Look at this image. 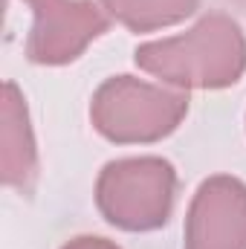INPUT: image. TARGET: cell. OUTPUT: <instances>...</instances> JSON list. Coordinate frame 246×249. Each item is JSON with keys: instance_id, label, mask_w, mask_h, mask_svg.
Wrapping results in <instances>:
<instances>
[{"instance_id": "5", "label": "cell", "mask_w": 246, "mask_h": 249, "mask_svg": "<svg viewBox=\"0 0 246 249\" xmlns=\"http://www.w3.org/2000/svg\"><path fill=\"white\" fill-rule=\"evenodd\" d=\"M183 249H246V183L214 174L194 191Z\"/></svg>"}, {"instance_id": "6", "label": "cell", "mask_w": 246, "mask_h": 249, "mask_svg": "<svg viewBox=\"0 0 246 249\" xmlns=\"http://www.w3.org/2000/svg\"><path fill=\"white\" fill-rule=\"evenodd\" d=\"M0 177L3 186L29 194L38 183V142L29 124L26 99L15 81L3 84L0 105Z\"/></svg>"}, {"instance_id": "4", "label": "cell", "mask_w": 246, "mask_h": 249, "mask_svg": "<svg viewBox=\"0 0 246 249\" xmlns=\"http://www.w3.org/2000/svg\"><path fill=\"white\" fill-rule=\"evenodd\" d=\"M32 12L35 20L26 38V58L41 67L75 61L110 26L107 12L93 0H47Z\"/></svg>"}, {"instance_id": "10", "label": "cell", "mask_w": 246, "mask_h": 249, "mask_svg": "<svg viewBox=\"0 0 246 249\" xmlns=\"http://www.w3.org/2000/svg\"><path fill=\"white\" fill-rule=\"evenodd\" d=\"M232 3H238V6H241V9H246V0H232Z\"/></svg>"}, {"instance_id": "8", "label": "cell", "mask_w": 246, "mask_h": 249, "mask_svg": "<svg viewBox=\"0 0 246 249\" xmlns=\"http://www.w3.org/2000/svg\"><path fill=\"white\" fill-rule=\"evenodd\" d=\"M61 249H122V247H116V244L107 241V238H90V235H84V238H72V241L64 244Z\"/></svg>"}, {"instance_id": "3", "label": "cell", "mask_w": 246, "mask_h": 249, "mask_svg": "<svg viewBox=\"0 0 246 249\" xmlns=\"http://www.w3.org/2000/svg\"><path fill=\"white\" fill-rule=\"evenodd\" d=\"M177 200V171L162 157L113 160L96 180L102 217L122 232H154L168 223Z\"/></svg>"}, {"instance_id": "7", "label": "cell", "mask_w": 246, "mask_h": 249, "mask_svg": "<svg viewBox=\"0 0 246 249\" xmlns=\"http://www.w3.org/2000/svg\"><path fill=\"white\" fill-rule=\"evenodd\" d=\"M107 18L130 32H157L183 23L200 9V0H99Z\"/></svg>"}, {"instance_id": "1", "label": "cell", "mask_w": 246, "mask_h": 249, "mask_svg": "<svg viewBox=\"0 0 246 249\" xmlns=\"http://www.w3.org/2000/svg\"><path fill=\"white\" fill-rule=\"evenodd\" d=\"M133 61L174 90H223L246 72V35L238 20L211 12L183 35L139 44Z\"/></svg>"}, {"instance_id": "2", "label": "cell", "mask_w": 246, "mask_h": 249, "mask_svg": "<svg viewBox=\"0 0 246 249\" xmlns=\"http://www.w3.org/2000/svg\"><path fill=\"white\" fill-rule=\"evenodd\" d=\"M188 113V93L133 75L107 78L90 102L93 127L116 145H154L171 136Z\"/></svg>"}, {"instance_id": "9", "label": "cell", "mask_w": 246, "mask_h": 249, "mask_svg": "<svg viewBox=\"0 0 246 249\" xmlns=\"http://www.w3.org/2000/svg\"><path fill=\"white\" fill-rule=\"evenodd\" d=\"M26 3H29V6L35 9V6H41V3H47V0H26Z\"/></svg>"}]
</instances>
